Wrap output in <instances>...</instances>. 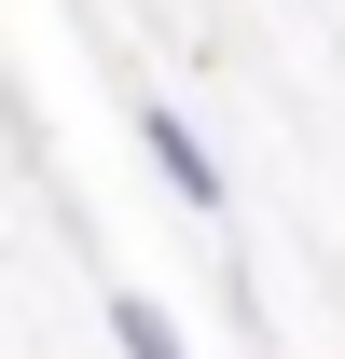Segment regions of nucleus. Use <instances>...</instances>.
Returning <instances> with one entry per match:
<instances>
[{
  "instance_id": "nucleus-1",
  "label": "nucleus",
  "mask_w": 345,
  "mask_h": 359,
  "mask_svg": "<svg viewBox=\"0 0 345 359\" xmlns=\"http://www.w3.org/2000/svg\"><path fill=\"white\" fill-rule=\"evenodd\" d=\"M138 152H152V180H166L194 222H221V208H235V180H221V152L194 138V111H180V97H138Z\"/></svg>"
},
{
  "instance_id": "nucleus-2",
  "label": "nucleus",
  "mask_w": 345,
  "mask_h": 359,
  "mask_svg": "<svg viewBox=\"0 0 345 359\" xmlns=\"http://www.w3.org/2000/svg\"><path fill=\"white\" fill-rule=\"evenodd\" d=\"M111 346L125 359H180V318L152 304V290H111Z\"/></svg>"
}]
</instances>
